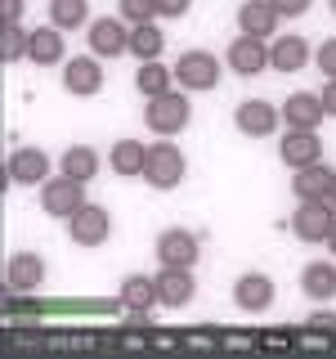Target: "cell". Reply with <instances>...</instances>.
<instances>
[{
    "mask_svg": "<svg viewBox=\"0 0 336 359\" xmlns=\"http://www.w3.org/2000/svg\"><path fill=\"white\" fill-rule=\"evenodd\" d=\"M188 117H193V104H188L184 90H166V95H153L144 104V126L153 135H166V140H175L188 126Z\"/></svg>",
    "mask_w": 336,
    "mask_h": 359,
    "instance_id": "obj_1",
    "label": "cell"
},
{
    "mask_svg": "<svg viewBox=\"0 0 336 359\" xmlns=\"http://www.w3.org/2000/svg\"><path fill=\"white\" fill-rule=\"evenodd\" d=\"M184 171H188V162H184V153L175 149L171 140H157L148 144V166H144V180H148L153 189H162V194H171V189L184 184Z\"/></svg>",
    "mask_w": 336,
    "mask_h": 359,
    "instance_id": "obj_2",
    "label": "cell"
},
{
    "mask_svg": "<svg viewBox=\"0 0 336 359\" xmlns=\"http://www.w3.org/2000/svg\"><path fill=\"white\" fill-rule=\"evenodd\" d=\"M81 207H85V184H81V180H72V175L59 171L54 180H45V184H41V211H45V216L72 220Z\"/></svg>",
    "mask_w": 336,
    "mask_h": 359,
    "instance_id": "obj_3",
    "label": "cell"
},
{
    "mask_svg": "<svg viewBox=\"0 0 336 359\" xmlns=\"http://www.w3.org/2000/svg\"><path fill=\"white\" fill-rule=\"evenodd\" d=\"M332 224H336V207L328 198H300V207L291 211V233L300 243H328Z\"/></svg>",
    "mask_w": 336,
    "mask_h": 359,
    "instance_id": "obj_4",
    "label": "cell"
},
{
    "mask_svg": "<svg viewBox=\"0 0 336 359\" xmlns=\"http://www.w3.org/2000/svg\"><path fill=\"white\" fill-rule=\"evenodd\" d=\"M175 86L179 90H216L220 86V59L206 50H184L175 59Z\"/></svg>",
    "mask_w": 336,
    "mask_h": 359,
    "instance_id": "obj_5",
    "label": "cell"
},
{
    "mask_svg": "<svg viewBox=\"0 0 336 359\" xmlns=\"http://www.w3.org/2000/svg\"><path fill=\"white\" fill-rule=\"evenodd\" d=\"M90 41V54H99V59H117V54L130 50V22L126 18H94L85 32Z\"/></svg>",
    "mask_w": 336,
    "mask_h": 359,
    "instance_id": "obj_6",
    "label": "cell"
},
{
    "mask_svg": "<svg viewBox=\"0 0 336 359\" xmlns=\"http://www.w3.org/2000/svg\"><path fill=\"white\" fill-rule=\"evenodd\" d=\"M67 233H72L76 247H104L108 233H112V216L99 207V202H85V207L67 220Z\"/></svg>",
    "mask_w": 336,
    "mask_h": 359,
    "instance_id": "obj_7",
    "label": "cell"
},
{
    "mask_svg": "<svg viewBox=\"0 0 336 359\" xmlns=\"http://www.w3.org/2000/svg\"><path fill=\"white\" fill-rule=\"evenodd\" d=\"M63 90L76 99H90L104 90V67H99V54H76V59L63 63Z\"/></svg>",
    "mask_w": 336,
    "mask_h": 359,
    "instance_id": "obj_8",
    "label": "cell"
},
{
    "mask_svg": "<svg viewBox=\"0 0 336 359\" xmlns=\"http://www.w3.org/2000/svg\"><path fill=\"white\" fill-rule=\"evenodd\" d=\"M157 301L166 310H184L188 301L197 297V283H193V269H179V265H162L157 269Z\"/></svg>",
    "mask_w": 336,
    "mask_h": 359,
    "instance_id": "obj_9",
    "label": "cell"
},
{
    "mask_svg": "<svg viewBox=\"0 0 336 359\" xmlns=\"http://www.w3.org/2000/svg\"><path fill=\"white\" fill-rule=\"evenodd\" d=\"M157 261H162V265H179V269H193V265L202 261L197 233H188V229H166V233H157Z\"/></svg>",
    "mask_w": 336,
    "mask_h": 359,
    "instance_id": "obj_10",
    "label": "cell"
},
{
    "mask_svg": "<svg viewBox=\"0 0 336 359\" xmlns=\"http://www.w3.org/2000/svg\"><path fill=\"white\" fill-rule=\"evenodd\" d=\"M233 126L242 135H251V140H269V135L278 130V108L269 104V99H242V104L233 108Z\"/></svg>",
    "mask_w": 336,
    "mask_h": 359,
    "instance_id": "obj_11",
    "label": "cell"
},
{
    "mask_svg": "<svg viewBox=\"0 0 336 359\" xmlns=\"http://www.w3.org/2000/svg\"><path fill=\"white\" fill-rule=\"evenodd\" d=\"M50 180V153L45 149H14L5 162V184H45Z\"/></svg>",
    "mask_w": 336,
    "mask_h": 359,
    "instance_id": "obj_12",
    "label": "cell"
},
{
    "mask_svg": "<svg viewBox=\"0 0 336 359\" xmlns=\"http://www.w3.org/2000/svg\"><path fill=\"white\" fill-rule=\"evenodd\" d=\"M278 157H283L291 171L323 162V140H318V130H291V126H287V135L278 140Z\"/></svg>",
    "mask_w": 336,
    "mask_h": 359,
    "instance_id": "obj_13",
    "label": "cell"
},
{
    "mask_svg": "<svg viewBox=\"0 0 336 359\" xmlns=\"http://www.w3.org/2000/svg\"><path fill=\"white\" fill-rule=\"evenodd\" d=\"M323 117H328V108H323V95H314V90H296V95H287L283 121H287L291 130H318Z\"/></svg>",
    "mask_w": 336,
    "mask_h": 359,
    "instance_id": "obj_14",
    "label": "cell"
},
{
    "mask_svg": "<svg viewBox=\"0 0 336 359\" xmlns=\"http://www.w3.org/2000/svg\"><path fill=\"white\" fill-rule=\"evenodd\" d=\"M224 63H229V72H238V76H260L269 67V45L260 36H238L229 45V54H224Z\"/></svg>",
    "mask_w": 336,
    "mask_h": 359,
    "instance_id": "obj_15",
    "label": "cell"
},
{
    "mask_svg": "<svg viewBox=\"0 0 336 359\" xmlns=\"http://www.w3.org/2000/svg\"><path fill=\"white\" fill-rule=\"evenodd\" d=\"M45 283V261L36 252H14L5 265V287L14 292V297H22V292H36Z\"/></svg>",
    "mask_w": 336,
    "mask_h": 359,
    "instance_id": "obj_16",
    "label": "cell"
},
{
    "mask_svg": "<svg viewBox=\"0 0 336 359\" xmlns=\"http://www.w3.org/2000/svg\"><path fill=\"white\" fill-rule=\"evenodd\" d=\"M233 306L246 310V314H265L274 306V278L269 274H242L233 283Z\"/></svg>",
    "mask_w": 336,
    "mask_h": 359,
    "instance_id": "obj_17",
    "label": "cell"
},
{
    "mask_svg": "<svg viewBox=\"0 0 336 359\" xmlns=\"http://www.w3.org/2000/svg\"><path fill=\"white\" fill-rule=\"evenodd\" d=\"M278 9H274V0H242V9H238V27H242V36H278Z\"/></svg>",
    "mask_w": 336,
    "mask_h": 359,
    "instance_id": "obj_18",
    "label": "cell"
},
{
    "mask_svg": "<svg viewBox=\"0 0 336 359\" xmlns=\"http://www.w3.org/2000/svg\"><path fill=\"white\" fill-rule=\"evenodd\" d=\"M63 41H67V32H63V27H54V22H45V27H31L27 59L36 63V67H54V63H63Z\"/></svg>",
    "mask_w": 336,
    "mask_h": 359,
    "instance_id": "obj_19",
    "label": "cell"
},
{
    "mask_svg": "<svg viewBox=\"0 0 336 359\" xmlns=\"http://www.w3.org/2000/svg\"><path fill=\"white\" fill-rule=\"evenodd\" d=\"M108 166H112L121 180H134V175L144 180V166H148V144H139V140H117V144H112V153H108Z\"/></svg>",
    "mask_w": 336,
    "mask_h": 359,
    "instance_id": "obj_20",
    "label": "cell"
},
{
    "mask_svg": "<svg viewBox=\"0 0 336 359\" xmlns=\"http://www.w3.org/2000/svg\"><path fill=\"white\" fill-rule=\"evenodd\" d=\"M305 63H309V41L305 36H274V45H269V67H278V72H300Z\"/></svg>",
    "mask_w": 336,
    "mask_h": 359,
    "instance_id": "obj_21",
    "label": "cell"
},
{
    "mask_svg": "<svg viewBox=\"0 0 336 359\" xmlns=\"http://www.w3.org/2000/svg\"><path fill=\"white\" fill-rule=\"evenodd\" d=\"M121 306H126L130 314H148L153 306H162V301H157V278L126 274V278H121Z\"/></svg>",
    "mask_w": 336,
    "mask_h": 359,
    "instance_id": "obj_22",
    "label": "cell"
},
{
    "mask_svg": "<svg viewBox=\"0 0 336 359\" xmlns=\"http://www.w3.org/2000/svg\"><path fill=\"white\" fill-rule=\"evenodd\" d=\"M300 292L309 301H332L336 297V265L332 261H314L300 269Z\"/></svg>",
    "mask_w": 336,
    "mask_h": 359,
    "instance_id": "obj_23",
    "label": "cell"
},
{
    "mask_svg": "<svg viewBox=\"0 0 336 359\" xmlns=\"http://www.w3.org/2000/svg\"><path fill=\"white\" fill-rule=\"evenodd\" d=\"M332 180H336V171H332V166H323V162L300 166V171L291 175V194H296V198H328L332 194Z\"/></svg>",
    "mask_w": 336,
    "mask_h": 359,
    "instance_id": "obj_24",
    "label": "cell"
},
{
    "mask_svg": "<svg viewBox=\"0 0 336 359\" xmlns=\"http://www.w3.org/2000/svg\"><path fill=\"white\" fill-rule=\"evenodd\" d=\"M162 50H166V32L157 27V18H153V22H134V27H130V54H134L139 63L157 59Z\"/></svg>",
    "mask_w": 336,
    "mask_h": 359,
    "instance_id": "obj_25",
    "label": "cell"
},
{
    "mask_svg": "<svg viewBox=\"0 0 336 359\" xmlns=\"http://www.w3.org/2000/svg\"><path fill=\"white\" fill-rule=\"evenodd\" d=\"M59 171H63V175H72V180H81V184H90V180L99 175V153L90 149V144H72V149L63 153Z\"/></svg>",
    "mask_w": 336,
    "mask_h": 359,
    "instance_id": "obj_26",
    "label": "cell"
},
{
    "mask_svg": "<svg viewBox=\"0 0 336 359\" xmlns=\"http://www.w3.org/2000/svg\"><path fill=\"white\" fill-rule=\"evenodd\" d=\"M171 81H175V67H166V63H157V59L139 63V72H134V90H139L144 99L166 95V90H171Z\"/></svg>",
    "mask_w": 336,
    "mask_h": 359,
    "instance_id": "obj_27",
    "label": "cell"
},
{
    "mask_svg": "<svg viewBox=\"0 0 336 359\" xmlns=\"http://www.w3.org/2000/svg\"><path fill=\"white\" fill-rule=\"evenodd\" d=\"M50 22L63 32L90 27V0H50Z\"/></svg>",
    "mask_w": 336,
    "mask_h": 359,
    "instance_id": "obj_28",
    "label": "cell"
},
{
    "mask_svg": "<svg viewBox=\"0 0 336 359\" xmlns=\"http://www.w3.org/2000/svg\"><path fill=\"white\" fill-rule=\"evenodd\" d=\"M27 45H31V32L22 22H5V32H0V59L5 63L27 59Z\"/></svg>",
    "mask_w": 336,
    "mask_h": 359,
    "instance_id": "obj_29",
    "label": "cell"
},
{
    "mask_svg": "<svg viewBox=\"0 0 336 359\" xmlns=\"http://www.w3.org/2000/svg\"><path fill=\"white\" fill-rule=\"evenodd\" d=\"M117 9H121V18L130 22H153L157 18V0H117Z\"/></svg>",
    "mask_w": 336,
    "mask_h": 359,
    "instance_id": "obj_30",
    "label": "cell"
},
{
    "mask_svg": "<svg viewBox=\"0 0 336 359\" xmlns=\"http://www.w3.org/2000/svg\"><path fill=\"white\" fill-rule=\"evenodd\" d=\"M314 63H318V72L328 76V81H336V36L323 41L318 50H314Z\"/></svg>",
    "mask_w": 336,
    "mask_h": 359,
    "instance_id": "obj_31",
    "label": "cell"
},
{
    "mask_svg": "<svg viewBox=\"0 0 336 359\" xmlns=\"http://www.w3.org/2000/svg\"><path fill=\"white\" fill-rule=\"evenodd\" d=\"M193 0H157V18H184Z\"/></svg>",
    "mask_w": 336,
    "mask_h": 359,
    "instance_id": "obj_32",
    "label": "cell"
},
{
    "mask_svg": "<svg viewBox=\"0 0 336 359\" xmlns=\"http://www.w3.org/2000/svg\"><path fill=\"white\" fill-rule=\"evenodd\" d=\"M309 5H314V0H274V9H278L283 18H300Z\"/></svg>",
    "mask_w": 336,
    "mask_h": 359,
    "instance_id": "obj_33",
    "label": "cell"
},
{
    "mask_svg": "<svg viewBox=\"0 0 336 359\" xmlns=\"http://www.w3.org/2000/svg\"><path fill=\"white\" fill-rule=\"evenodd\" d=\"M22 5H27V0H0V14H5V22H22Z\"/></svg>",
    "mask_w": 336,
    "mask_h": 359,
    "instance_id": "obj_34",
    "label": "cell"
},
{
    "mask_svg": "<svg viewBox=\"0 0 336 359\" xmlns=\"http://www.w3.org/2000/svg\"><path fill=\"white\" fill-rule=\"evenodd\" d=\"M309 328H318V332H336V314H332V310L314 314V319H309Z\"/></svg>",
    "mask_w": 336,
    "mask_h": 359,
    "instance_id": "obj_35",
    "label": "cell"
},
{
    "mask_svg": "<svg viewBox=\"0 0 336 359\" xmlns=\"http://www.w3.org/2000/svg\"><path fill=\"white\" fill-rule=\"evenodd\" d=\"M323 108H328V117H336V81L323 86Z\"/></svg>",
    "mask_w": 336,
    "mask_h": 359,
    "instance_id": "obj_36",
    "label": "cell"
},
{
    "mask_svg": "<svg viewBox=\"0 0 336 359\" xmlns=\"http://www.w3.org/2000/svg\"><path fill=\"white\" fill-rule=\"evenodd\" d=\"M328 247H332V252H336V224H332V233H328Z\"/></svg>",
    "mask_w": 336,
    "mask_h": 359,
    "instance_id": "obj_37",
    "label": "cell"
},
{
    "mask_svg": "<svg viewBox=\"0 0 336 359\" xmlns=\"http://www.w3.org/2000/svg\"><path fill=\"white\" fill-rule=\"evenodd\" d=\"M328 202H332V207H336V180H332V194H328Z\"/></svg>",
    "mask_w": 336,
    "mask_h": 359,
    "instance_id": "obj_38",
    "label": "cell"
},
{
    "mask_svg": "<svg viewBox=\"0 0 336 359\" xmlns=\"http://www.w3.org/2000/svg\"><path fill=\"white\" fill-rule=\"evenodd\" d=\"M328 5H332V14H336V0H328Z\"/></svg>",
    "mask_w": 336,
    "mask_h": 359,
    "instance_id": "obj_39",
    "label": "cell"
}]
</instances>
